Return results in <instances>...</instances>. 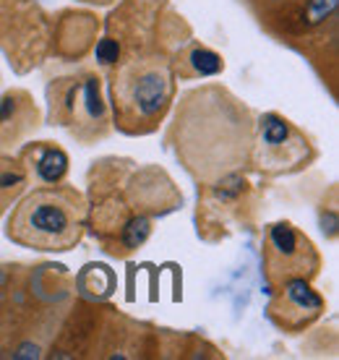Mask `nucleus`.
Segmentation results:
<instances>
[{
  "mask_svg": "<svg viewBox=\"0 0 339 360\" xmlns=\"http://www.w3.org/2000/svg\"><path fill=\"white\" fill-rule=\"evenodd\" d=\"M172 136L188 172L206 183L235 172L253 149L248 110L219 86L191 91L180 102Z\"/></svg>",
  "mask_w": 339,
  "mask_h": 360,
  "instance_id": "1",
  "label": "nucleus"
},
{
  "mask_svg": "<svg viewBox=\"0 0 339 360\" xmlns=\"http://www.w3.org/2000/svg\"><path fill=\"white\" fill-rule=\"evenodd\" d=\"M84 233V201L68 188H39L11 214L8 238L32 251H68Z\"/></svg>",
  "mask_w": 339,
  "mask_h": 360,
  "instance_id": "2",
  "label": "nucleus"
},
{
  "mask_svg": "<svg viewBox=\"0 0 339 360\" xmlns=\"http://www.w3.org/2000/svg\"><path fill=\"white\" fill-rule=\"evenodd\" d=\"M172 102V73L165 60H128L113 82L117 126L128 134H146L160 123Z\"/></svg>",
  "mask_w": 339,
  "mask_h": 360,
  "instance_id": "3",
  "label": "nucleus"
},
{
  "mask_svg": "<svg viewBox=\"0 0 339 360\" xmlns=\"http://www.w3.org/2000/svg\"><path fill=\"white\" fill-rule=\"evenodd\" d=\"M264 271L271 288L287 279H311L319 271V253L303 233L290 222H277L267 230L264 240Z\"/></svg>",
  "mask_w": 339,
  "mask_h": 360,
  "instance_id": "4",
  "label": "nucleus"
},
{
  "mask_svg": "<svg viewBox=\"0 0 339 360\" xmlns=\"http://www.w3.org/2000/svg\"><path fill=\"white\" fill-rule=\"evenodd\" d=\"M256 165L267 172L295 170L308 157V141L298 134L285 117L267 112L259 117V128L253 136Z\"/></svg>",
  "mask_w": 339,
  "mask_h": 360,
  "instance_id": "5",
  "label": "nucleus"
},
{
  "mask_svg": "<svg viewBox=\"0 0 339 360\" xmlns=\"http://www.w3.org/2000/svg\"><path fill=\"white\" fill-rule=\"evenodd\" d=\"M324 311V297L311 288V282L303 277L287 279L279 285V292L271 300V316L279 326L290 332H300L313 324Z\"/></svg>",
  "mask_w": 339,
  "mask_h": 360,
  "instance_id": "6",
  "label": "nucleus"
},
{
  "mask_svg": "<svg viewBox=\"0 0 339 360\" xmlns=\"http://www.w3.org/2000/svg\"><path fill=\"white\" fill-rule=\"evenodd\" d=\"M27 167L13 157H0V214L27 188Z\"/></svg>",
  "mask_w": 339,
  "mask_h": 360,
  "instance_id": "7",
  "label": "nucleus"
},
{
  "mask_svg": "<svg viewBox=\"0 0 339 360\" xmlns=\"http://www.w3.org/2000/svg\"><path fill=\"white\" fill-rule=\"evenodd\" d=\"M34 170L37 178L42 180V183H60L65 178V172H68V154L63 152V149L47 146V149L37 154Z\"/></svg>",
  "mask_w": 339,
  "mask_h": 360,
  "instance_id": "8",
  "label": "nucleus"
},
{
  "mask_svg": "<svg viewBox=\"0 0 339 360\" xmlns=\"http://www.w3.org/2000/svg\"><path fill=\"white\" fill-rule=\"evenodd\" d=\"M149 233H152V222H149V217L136 214L123 225V230H120V240H123L125 248H139V245L146 243Z\"/></svg>",
  "mask_w": 339,
  "mask_h": 360,
  "instance_id": "9",
  "label": "nucleus"
},
{
  "mask_svg": "<svg viewBox=\"0 0 339 360\" xmlns=\"http://www.w3.org/2000/svg\"><path fill=\"white\" fill-rule=\"evenodd\" d=\"M188 63H191L196 76H217L224 68L222 58L215 50H206V47H196L193 53L188 55Z\"/></svg>",
  "mask_w": 339,
  "mask_h": 360,
  "instance_id": "10",
  "label": "nucleus"
},
{
  "mask_svg": "<svg viewBox=\"0 0 339 360\" xmlns=\"http://www.w3.org/2000/svg\"><path fill=\"white\" fill-rule=\"evenodd\" d=\"M339 0H311L308 3V11H305V21L308 24H321L337 11Z\"/></svg>",
  "mask_w": 339,
  "mask_h": 360,
  "instance_id": "11",
  "label": "nucleus"
},
{
  "mask_svg": "<svg viewBox=\"0 0 339 360\" xmlns=\"http://www.w3.org/2000/svg\"><path fill=\"white\" fill-rule=\"evenodd\" d=\"M94 55H97V60L102 65L117 63V60H120V45H117V39H113V37L99 39L97 47H94Z\"/></svg>",
  "mask_w": 339,
  "mask_h": 360,
  "instance_id": "12",
  "label": "nucleus"
},
{
  "mask_svg": "<svg viewBox=\"0 0 339 360\" xmlns=\"http://www.w3.org/2000/svg\"><path fill=\"white\" fill-rule=\"evenodd\" d=\"M16 358H39V347H37V345H24V347L16 352Z\"/></svg>",
  "mask_w": 339,
  "mask_h": 360,
  "instance_id": "13",
  "label": "nucleus"
},
{
  "mask_svg": "<svg viewBox=\"0 0 339 360\" xmlns=\"http://www.w3.org/2000/svg\"><path fill=\"white\" fill-rule=\"evenodd\" d=\"M84 3H94V6H110V3H115V0H84Z\"/></svg>",
  "mask_w": 339,
  "mask_h": 360,
  "instance_id": "14",
  "label": "nucleus"
}]
</instances>
